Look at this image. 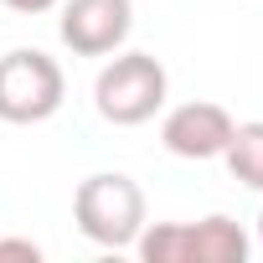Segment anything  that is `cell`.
<instances>
[{"label":"cell","instance_id":"cell-9","mask_svg":"<svg viewBox=\"0 0 263 263\" xmlns=\"http://www.w3.org/2000/svg\"><path fill=\"white\" fill-rule=\"evenodd\" d=\"M0 6H11V11H21V16H36V11H52L57 0H0Z\"/></svg>","mask_w":263,"mask_h":263},{"label":"cell","instance_id":"cell-6","mask_svg":"<svg viewBox=\"0 0 263 263\" xmlns=\"http://www.w3.org/2000/svg\"><path fill=\"white\" fill-rule=\"evenodd\" d=\"M242 258H248V232L232 217L186 222V263H242Z\"/></svg>","mask_w":263,"mask_h":263},{"label":"cell","instance_id":"cell-3","mask_svg":"<svg viewBox=\"0 0 263 263\" xmlns=\"http://www.w3.org/2000/svg\"><path fill=\"white\" fill-rule=\"evenodd\" d=\"M67 78L62 67L36 52V47H16L0 57V119L6 124H42L62 108Z\"/></svg>","mask_w":263,"mask_h":263},{"label":"cell","instance_id":"cell-2","mask_svg":"<svg viewBox=\"0 0 263 263\" xmlns=\"http://www.w3.org/2000/svg\"><path fill=\"white\" fill-rule=\"evenodd\" d=\"M93 103L108 124H145L160 114L165 103V67L150 52H119L98 83H93Z\"/></svg>","mask_w":263,"mask_h":263},{"label":"cell","instance_id":"cell-5","mask_svg":"<svg viewBox=\"0 0 263 263\" xmlns=\"http://www.w3.org/2000/svg\"><path fill=\"white\" fill-rule=\"evenodd\" d=\"M160 140H165V150L181 155V160H212V155H222L227 140H232V114H227L222 103H212V98H191V103H181V108L165 114Z\"/></svg>","mask_w":263,"mask_h":263},{"label":"cell","instance_id":"cell-8","mask_svg":"<svg viewBox=\"0 0 263 263\" xmlns=\"http://www.w3.org/2000/svg\"><path fill=\"white\" fill-rule=\"evenodd\" d=\"M42 248L26 242V237H0V263H36Z\"/></svg>","mask_w":263,"mask_h":263},{"label":"cell","instance_id":"cell-4","mask_svg":"<svg viewBox=\"0 0 263 263\" xmlns=\"http://www.w3.org/2000/svg\"><path fill=\"white\" fill-rule=\"evenodd\" d=\"M129 26H135V6L129 0H67L62 6V42L78 57H108L124 47Z\"/></svg>","mask_w":263,"mask_h":263},{"label":"cell","instance_id":"cell-1","mask_svg":"<svg viewBox=\"0 0 263 263\" xmlns=\"http://www.w3.org/2000/svg\"><path fill=\"white\" fill-rule=\"evenodd\" d=\"M72 222L83 237H93L103 248H129L145 227V191L119 171L88 176L72 191Z\"/></svg>","mask_w":263,"mask_h":263},{"label":"cell","instance_id":"cell-7","mask_svg":"<svg viewBox=\"0 0 263 263\" xmlns=\"http://www.w3.org/2000/svg\"><path fill=\"white\" fill-rule=\"evenodd\" d=\"M227 171L242 181V186H253V191H263V119H253V124H232V140H227Z\"/></svg>","mask_w":263,"mask_h":263},{"label":"cell","instance_id":"cell-10","mask_svg":"<svg viewBox=\"0 0 263 263\" xmlns=\"http://www.w3.org/2000/svg\"><path fill=\"white\" fill-rule=\"evenodd\" d=\"M258 237H263V212H258Z\"/></svg>","mask_w":263,"mask_h":263}]
</instances>
